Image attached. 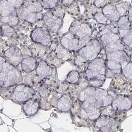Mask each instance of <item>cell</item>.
<instances>
[{"label":"cell","instance_id":"obj_43","mask_svg":"<svg viewBox=\"0 0 132 132\" xmlns=\"http://www.w3.org/2000/svg\"><path fill=\"white\" fill-rule=\"evenodd\" d=\"M127 15L128 16V18H129V20L130 21V22L132 23V6L129 9Z\"/></svg>","mask_w":132,"mask_h":132},{"label":"cell","instance_id":"obj_48","mask_svg":"<svg viewBox=\"0 0 132 132\" xmlns=\"http://www.w3.org/2000/svg\"><path fill=\"white\" fill-rule=\"evenodd\" d=\"M131 2H132V0H131Z\"/></svg>","mask_w":132,"mask_h":132},{"label":"cell","instance_id":"obj_40","mask_svg":"<svg viewBox=\"0 0 132 132\" xmlns=\"http://www.w3.org/2000/svg\"><path fill=\"white\" fill-rule=\"evenodd\" d=\"M107 4L106 0H95L94 6L96 8H103Z\"/></svg>","mask_w":132,"mask_h":132},{"label":"cell","instance_id":"obj_15","mask_svg":"<svg viewBox=\"0 0 132 132\" xmlns=\"http://www.w3.org/2000/svg\"><path fill=\"white\" fill-rule=\"evenodd\" d=\"M16 11L19 18H21L23 20L29 22L30 23H34L38 20L43 19V16L41 13H35V12H31L28 11L23 6H22L21 8L17 9Z\"/></svg>","mask_w":132,"mask_h":132},{"label":"cell","instance_id":"obj_28","mask_svg":"<svg viewBox=\"0 0 132 132\" xmlns=\"http://www.w3.org/2000/svg\"><path fill=\"white\" fill-rule=\"evenodd\" d=\"M19 21V18L18 14L12 15L8 17H1L0 23L2 24H8L12 27H14L18 25Z\"/></svg>","mask_w":132,"mask_h":132},{"label":"cell","instance_id":"obj_1","mask_svg":"<svg viewBox=\"0 0 132 132\" xmlns=\"http://www.w3.org/2000/svg\"><path fill=\"white\" fill-rule=\"evenodd\" d=\"M21 71L6 62L0 73V87L4 88H12L21 84Z\"/></svg>","mask_w":132,"mask_h":132},{"label":"cell","instance_id":"obj_17","mask_svg":"<svg viewBox=\"0 0 132 132\" xmlns=\"http://www.w3.org/2000/svg\"><path fill=\"white\" fill-rule=\"evenodd\" d=\"M102 13L107 18L108 21H110L113 23H117L120 19V15L116 9L115 5L113 4L108 3L102 9Z\"/></svg>","mask_w":132,"mask_h":132},{"label":"cell","instance_id":"obj_31","mask_svg":"<svg viewBox=\"0 0 132 132\" xmlns=\"http://www.w3.org/2000/svg\"><path fill=\"white\" fill-rule=\"evenodd\" d=\"M121 74L124 78L128 80L132 81V63L128 62L124 67L121 69Z\"/></svg>","mask_w":132,"mask_h":132},{"label":"cell","instance_id":"obj_24","mask_svg":"<svg viewBox=\"0 0 132 132\" xmlns=\"http://www.w3.org/2000/svg\"><path fill=\"white\" fill-rule=\"evenodd\" d=\"M127 46L124 45L121 40L115 41L114 43L109 44L108 45L105 46L103 49L105 50V52L113 51H119V50H125V47Z\"/></svg>","mask_w":132,"mask_h":132},{"label":"cell","instance_id":"obj_9","mask_svg":"<svg viewBox=\"0 0 132 132\" xmlns=\"http://www.w3.org/2000/svg\"><path fill=\"white\" fill-rule=\"evenodd\" d=\"M69 32L73 33L78 38H85L92 35V28L88 23L80 20H75L71 25Z\"/></svg>","mask_w":132,"mask_h":132},{"label":"cell","instance_id":"obj_27","mask_svg":"<svg viewBox=\"0 0 132 132\" xmlns=\"http://www.w3.org/2000/svg\"><path fill=\"white\" fill-rule=\"evenodd\" d=\"M117 26L119 30H129L131 28V23L129 20L127 15L120 17L117 22Z\"/></svg>","mask_w":132,"mask_h":132},{"label":"cell","instance_id":"obj_12","mask_svg":"<svg viewBox=\"0 0 132 132\" xmlns=\"http://www.w3.org/2000/svg\"><path fill=\"white\" fill-rule=\"evenodd\" d=\"M43 20L46 28L52 32H58L63 23V19L54 15L52 11L44 14Z\"/></svg>","mask_w":132,"mask_h":132},{"label":"cell","instance_id":"obj_29","mask_svg":"<svg viewBox=\"0 0 132 132\" xmlns=\"http://www.w3.org/2000/svg\"><path fill=\"white\" fill-rule=\"evenodd\" d=\"M0 30L4 36L7 38H13L16 35V31L14 27L8 24H2L0 26Z\"/></svg>","mask_w":132,"mask_h":132},{"label":"cell","instance_id":"obj_37","mask_svg":"<svg viewBox=\"0 0 132 132\" xmlns=\"http://www.w3.org/2000/svg\"><path fill=\"white\" fill-rule=\"evenodd\" d=\"M66 11H67L69 14H71V15H78L80 12V10H79V8L77 5L76 4H73V5L69 6H67V8L66 9Z\"/></svg>","mask_w":132,"mask_h":132},{"label":"cell","instance_id":"obj_47","mask_svg":"<svg viewBox=\"0 0 132 132\" xmlns=\"http://www.w3.org/2000/svg\"><path fill=\"white\" fill-rule=\"evenodd\" d=\"M76 1H78V2H85L86 0H76Z\"/></svg>","mask_w":132,"mask_h":132},{"label":"cell","instance_id":"obj_21","mask_svg":"<svg viewBox=\"0 0 132 132\" xmlns=\"http://www.w3.org/2000/svg\"><path fill=\"white\" fill-rule=\"evenodd\" d=\"M95 90H96V88L88 85L78 93L77 95L76 101H78L79 103H83L89 98L93 97L95 93Z\"/></svg>","mask_w":132,"mask_h":132},{"label":"cell","instance_id":"obj_45","mask_svg":"<svg viewBox=\"0 0 132 132\" xmlns=\"http://www.w3.org/2000/svg\"><path fill=\"white\" fill-rule=\"evenodd\" d=\"M32 2H41V0H31Z\"/></svg>","mask_w":132,"mask_h":132},{"label":"cell","instance_id":"obj_11","mask_svg":"<svg viewBox=\"0 0 132 132\" xmlns=\"http://www.w3.org/2000/svg\"><path fill=\"white\" fill-rule=\"evenodd\" d=\"M79 42L80 38L70 32L64 34L60 39V44L71 52H77L80 50Z\"/></svg>","mask_w":132,"mask_h":132},{"label":"cell","instance_id":"obj_32","mask_svg":"<svg viewBox=\"0 0 132 132\" xmlns=\"http://www.w3.org/2000/svg\"><path fill=\"white\" fill-rule=\"evenodd\" d=\"M116 9L120 16H123L127 15L129 9L130 8L129 4L127 2H120L118 3L117 5H115Z\"/></svg>","mask_w":132,"mask_h":132},{"label":"cell","instance_id":"obj_13","mask_svg":"<svg viewBox=\"0 0 132 132\" xmlns=\"http://www.w3.org/2000/svg\"><path fill=\"white\" fill-rule=\"evenodd\" d=\"M6 61L15 67H18L21 64L23 57H22L21 49L17 47H10L4 52L3 55Z\"/></svg>","mask_w":132,"mask_h":132},{"label":"cell","instance_id":"obj_35","mask_svg":"<svg viewBox=\"0 0 132 132\" xmlns=\"http://www.w3.org/2000/svg\"><path fill=\"white\" fill-rule=\"evenodd\" d=\"M65 11H66V9H64L62 6H57V8L54 9L52 12L54 14V15H55L57 17H59L60 19H63L64 16Z\"/></svg>","mask_w":132,"mask_h":132},{"label":"cell","instance_id":"obj_39","mask_svg":"<svg viewBox=\"0 0 132 132\" xmlns=\"http://www.w3.org/2000/svg\"><path fill=\"white\" fill-rule=\"evenodd\" d=\"M40 109H43V110L50 109V104L49 103L47 99H45V97H42V99L40 100Z\"/></svg>","mask_w":132,"mask_h":132},{"label":"cell","instance_id":"obj_6","mask_svg":"<svg viewBox=\"0 0 132 132\" xmlns=\"http://www.w3.org/2000/svg\"><path fill=\"white\" fill-rule=\"evenodd\" d=\"M30 38L34 43L39 44L45 47L51 45L52 38L50 31L46 27H38L32 30Z\"/></svg>","mask_w":132,"mask_h":132},{"label":"cell","instance_id":"obj_36","mask_svg":"<svg viewBox=\"0 0 132 132\" xmlns=\"http://www.w3.org/2000/svg\"><path fill=\"white\" fill-rule=\"evenodd\" d=\"M69 85L67 82H62V84H60L59 86V87L57 88V92L58 93H60V94H65L66 92L67 91L69 88Z\"/></svg>","mask_w":132,"mask_h":132},{"label":"cell","instance_id":"obj_2","mask_svg":"<svg viewBox=\"0 0 132 132\" xmlns=\"http://www.w3.org/2000/svg\"><path fill=\"white\" fill-rule=\"evenodd\" d=\"M84 72V78L88 82L95 80L105 81L106 78L105 61L103 58L97 57L89 62Z\"/></svg>","mask_w":132,"mask_h":132},{"label":"cell","instance_id":"obj_10","mask_svg":"<svg viewBox=\"0 0 132 132\" xmlns=\"http://www.w3.org/2000/svg\"><path fill=\"white\" fill-rule=\"evenodd\" d=\"M51 100L54 103H50V105L57 108L61 112H69L73 105L72 97L69 93L62 95L59 98H52Z\"/></svg>","mask_w":132,"mask_h":132},{"label":"cell","instance_id":"obj_5","mask_svg":"<svg viewBox=\"0 0 132 132\" xmlns=\"http://www.w3.org/2000/svg\"><path fill=\"white\" fill-rule=\"evenodd\" d=\"M118 119L108 114H101L95 121L94 128L97 129L96 132H115L119 128Z\"/></svg>","mask_w":132,"mask_h":132},{"label":"cell","instance_id":"obj_42","mask_svg":"<svg viewBox=\"0 0 132 132\" xmlns=\"http://www.w3.org/2000/svg\"><path fill=\"white\" fill-rule=\"evenodd\" d=\"M6 62V61L5 58L4 56H2L1 54H0V73H1V71H2L3 69V67H4V63Z\"/></svg>","mask_w":132,"mask_h":132},{"label":"cell","instance_id":"obj_44","mask_svg":"<svg viewBox=\"0 0 132 132\" xmlns=\"http://www.w3.org/2000/svg\"><path fill=\"white\" fill-rule=\"evenodd\" d=\"M129 62L132 63V53H131V54H129Z\"/></svg>","mask_w":132,"mask_h":132},{"label":"cell","instance_id":"obj_20","mask_svg":"<svg viewBox=\"0 0 132 132\" xmlns=\"http://www.w3.org/2000/svg\"><path fill=\"white\" fill-rule=\"evenodd\" d=\"M17 14V11L11 3L6 0H0V16L8 17Z\"/></svg>","mask_w":132,"mask_h":132},{"label":"cell","instance_id":"obj_33","mask_svg":"<svg viewBox=\"0 0 132 132\" xmlns=\"http://www.w3.org/2000/svg\"><path fill=\"white\" fill-rule=\"evenodd\" d=\"M119 28L117 26L114 24H107L105 25V26L100 31V35H103L105 33H110V32H114V33H118Z\"/></svg>","mask_w":132,"mask_h":132},{"label":"cell","instance_id":"obj_4","mask_svg":"<svg viewBox=\"0 0 132 132\" xmlns=\"http://www.w3.org/2000/svg\"><path fill=\"white\" fill-rule=\"evenodd\" d=\"M103 49V47L99 40L91 38L86 45L77 51V54L89 63L97 58Z\"/></svg>","mask_w":132,"mask_h":132},{"label":"cell","instance_id":"obj_26","mask_svg":"<svg viewBox=\"0 0 132 132\" xmlns=\"http://www.w3.org/2000/svg\"><path fill=\"white\" fill-rule=\"evenodd\" d=\"M80 79H81L80 73L78 71L73 70L71 71L70 72L68 73L65 81L70 85H76L79 82Z\"/></svg>","mask_w":132,"mask_h":132},{"label":"cell","instance_id":"obj_22","mask_svg":"<svg viewBox=\"0 0 132 132\" xmlns=\"http://www.w3.org/2000/svg\"><path fill=\"white\" fill-rule=\"evenodd\" d=\"M118 34L124 45L132 50V28L129 30H119Z\"/></svg>","mask_w":132,"mask_h":132},{"label":"cell","instance_id":"obj_14","mask_svg":"<svg viewBox=\"0 0 132 132\" xmlns=\"http://www.w3.org/2000/svg\"><path fill=\"white\" fill-rule=\"evenodd\" d=\"M107 60H111L114 62H118L121 64V69L129 62V55L125 50L109 52H105Z\"/></svg>","mask_w":132,"mask_h":132},{"label":"cell","instance_id":"obj_41","mask_svg":"<svg viewBox=\"0 0 132 132\" xmlns=\"http://www.w3.org/2000/svg\"><path fill=\"white\" fill-rule=\"evenodd\" d=\"M60 2L65 6H69L75 4L76 0H60Z\"/></svg>","mask_w":132,"mask_h":132},{"label":"cell","instance_id":"obj_3","mask_svg":"<svg viewBox=\"0 0 132 132\" xmlns=\"http://www.w3.org/2000/svg\"><path fill=\"white\" fill-rule=\"evenodd\" d=\"M36 95V92L32 87L27 84H20L14 87L11 90L10 100L14 103L23 105L26 101L33 98Z\"/></svg>","mask_w":132,"mask_h":132},{"label":"cell","instance_id":"obj_18","mask_svg":"<svg viewBox=\"0 0 132 132\" xmlns=\"http://www.w3.org/2000/svg\"><path fill=\"white\" fill-rule=\"evenodd\" d=\"M52 51L58 59L62 60L63 62L71 59V52L65 49L60 43L56 44L54 48L52 49Z\"/></svg>","mask_w":132,"mask_h":132},{"label":"cell","instance_id":"obj_46","mask_svg":"<svg viewBox=\"0 0 132 132\" xmlns=\"http://www.w3.org/2000/svg\"><path fill=\"white\" fill-rule=\"evenodd\" d=\"M111 2H117L119 1H120V0H110Z\"/></svg>","mask_w":132,"mask_h":132},{"label":"cell","instance_id":"obj_16","mask_svg":"<svg viewBox=\"0 0 132 132\" xmlns=\"http://www.w3.org/2000/svg\"><path fill=\"white\" fill-rule=\"evenodd\" d=\"M40 109V100L31 98L22 105V110L27 117H32L38 112Z\"/></svg>","mask_w":132,"mask_h":132},{"label":"cell","instance_id":"obj_34","mask_svg":"<svg viewBox=\"0 0 132 132\" xmlns=\"http://www.w3.org/2000/svg\"><path fill=\"white\" fill-rule=\"evenodd\" d=\"M94 19L95 21L99 23L100 24L102 25H107L108 24V20L107 18L104 16V14L102 12H96L94 14Z\"/></svg>","mask_w":132,"mask_h":132},{"label":"cell","instance_id":"obj_19","mask_svg":"<svg viewBox=\"0 0 132 132\" xmlns=\"http://www.w3.org/2000/svg\"><path fill=\"white\" fill-rule=\"evenodd\" d=\"M37 60L36 58L34 57H25L22 60L21 63V71L24 73H29L32 72L33 71L35 70L37 67Z\"/></svg>","mask_w":132,"mask_h":132},{"label":"cell","instance_id":"obj_7","mask_svg":"<svg viewBox=\"0 0 132 132\" xmlns=\"http://www.w3.org/2000/svg\"><path fill=\"white\" fill-rule=\"evenodd\" d=\"M35 73L43 80L57 78L56 67L48 64L45 60H40L38 62L35 69Z\"/></svg>","mask_w":132,"mask_h":132},{"label":"cell","instance_id":"obj_30","mask_svg":"<svg viewBox=\"0 0 132 132\" xmlns=\"http://www.w3.org/2000/svg\"><path fill=\"white\" fill-rule=\"evenodd\" d=\"M60 0H41V5L45 9H54L59 6Z\"/></svg>","mask_w":132,"mask_h":132},{"label":"cell","instance_id":"obj_23","mask_svg":"<svg viewBox=\"0 0 132 132\" xmlns=\"http://www.w3.org/2000/svg\"><path fill=\"white\" fill-rule=\"evenodd\" d=\"M119 40H121V38L118 33H114V32L105 33L103 35H100V42L102 44L103 47L109 44L114 43L115 41Z\"/></svg>","mask_w":132,"mask_h":132},{"label":"cell","instance_id":"obj_25","mask_svg":"<svg viewBox=\"0 0 132 132\" xmlns=\"http://www.w3.org/2000/svg\"><path fill=\"white\" fill-rule=\"evenodd\" d=\"M44 47L45 46L37 43H32V45H30L29 48L30 49L32 57H34L35 58L43 57L46 53V49H44Z\"/></svg>","mask_w":132,"mask_h":132},{"label":"cell","instance_id":"obj_38","mask_svg":"<svg viewBox=\"0 0 132 132\" xmlns=\"http://www.w3.org/2000/svg\"><path fill=\"white\" fill-rule=\"evenodd\" d=\"M6 1H8L9 2L11 3L16 10L19 9V8H21L25 3V0H6Z\"/></svg>","mask_w":132,"mask_h":132},{"label":"cell","instance_id":"obj_8","mask_svg":"<svg viewBox=\"0 0 132 132\" xmlns=\"http://www.w3.org/2000/svg\"><path fill=\"white\" fill-rule=\"evenodd\" d=\"M111 106L114 110L126 112L132 108V95L127 94H117L114 98Z\"/></svg>","mask_w":132,"mask_h":132}]
</instances>
